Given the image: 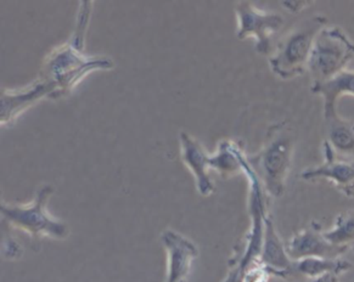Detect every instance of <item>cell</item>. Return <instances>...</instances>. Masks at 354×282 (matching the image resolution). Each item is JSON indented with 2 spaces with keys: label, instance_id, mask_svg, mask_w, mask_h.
<instances>
[{
  "label": "cell",
  "instance_id": "9",
  "mask_svg": "<svg viewBox=\"0 0 354 282\" xmlns=\"http://www.w3.org/2000/svg\"><path fill=\"white\" fill-rule=\"evenodd\" d=\"M162 241L168 253L166 282H187L192 263L198 256L196 247L192 241L172 230L163 232Z\"/></svg>",
  "mask_w": 354,
  "mask_h": 282
},
{
  "label": "cell",
  "instance_id": "1",
  "mask_svg": "<svg viewBox=\"0 0 354 282\" xmlns=\"http://www.w3.org/2000/svg\"><path fill=\"white\" fill-rule=\"evenodd\" d=\"M326 22L324 16H314L283 37L275 54L269 59L272 70L277 76L291 79L304 73L308 66L314 41Z\"/></svg>",
  "mask_w": 354,
  "mask_h": 282
},
{
  "label": "cell",
  "instance_id": "17",
  "mask_svg": "<svg viewBox=\"0 0 354 282\" xmlns=\"http://www.w3.org/2000/svg\"><path fill=\"white\" fill-rule=\"evenodd\" d=\"M325 237L336 246L351 247L354 243V212L339 214L334 227L324 232Z\"/></svg>",
  "mask_w": 354,
  "mask_h": 282
},
{
  "label": "cell",
  "instance_id": "4",
  "mask_svg": "<svg viewBox=\"0 0 354 282\" xmlns=\"http://www.w3.org/2000/svg\"><path fill=\"white\" fill-rule=\"evenodd\" d=\"M283 131L277 133L263 151L248 161L250 166H254L253 171L263 182L264 189L274 197H280L285 191L294 150V141Z\"/></svg>",
  "mask_w": 354,
  "mask_h": 282
},
{
  "label": "cell",
  "instance_id": "18",
  "mask_svg": "<svg viewBox=\"0 0 354 282\" xmlns=\"http://www.w3.org/2000/svg\"><path fill=\"white\" fill-rule=\"evenodd\" d=\"M312 282H339V280H337V276L334 275V274H328V275L319 277V279L313 280Z\"/></svg>",
  "mask_w": 354,
  "mask_h": 282
},
{
  "label": "cell",
  "instance_id": "6",
  "mask_svg": "<svg viewBox=\"0 0 354 282\" xmlns=\"http://www.w3.org/2000/svg\"><path fill=\"white\" fill-rule=\"evenodd\" d=\"M288 254L292 261L304 258H325L339 259L347 252L349 247L336 246L325 237L318 223L312 222L308 227L295 234L285 245Z\"/></svg>",
  "mask_w": 354,
  "mask_h": 282
},
{
  "label": "cell",
  "instance_id": "13",
  "mask_svg": "<svg viewBox=\"0 0 354 282\" xmlns=\"http://www.w3.org/2000/svg\"><path fill=\"white\" fill-rule=\"evenodd\" d=\"M310 91L324 100V117L336 113V102L344 95L354 96V70H344L333 79L313 84Z\"/></svg>",
  "mask_w": 354,
  "mask_h": 282
},
{
  "label": "cell",
  "instance_id": "2",
  "mask_svg": "<svg viewBox=\"0 0 354 282\" xmlns=\"http://www.w3.org/2000/svg\"><path fill=\"white\" fill-rule=\"evenodd\" d=\"M353 59L354 43L344 30L324 27L314 41L307 66L313 84L333 79L344 72L349 61Z\"/></svg>",
  "mask_w": 354,
  "mask_h": 282
},
{
  "label": "cell",
  "instance_id": "8",
  "mask_svg": "<svg viewBox=\"0 0 354 282\" xmlns=\"http://www.w3.org/2000/svg\"><path fill=\"white\" fill-rule=\"evenodd\" d=\"M76 44L67 46L65 49L56 53L50 61L51 75L54 77L53 82L57 88L60 86L64 91L78 81L84 72L91 68H110L112 64L106 60H84L81 54H78Z\"/></svg>",
  "mask_w": 354,
  "mask_h": 282
},
{
  "label": "cell",
  "instance_id": "7",
  "mask_svg": "<svg viewBox=\"0 0 354 282\" xmlns=\"http://www.w3.org/2000/svg\"><path fill=\"white\" fill-rule=\"evenodd\" d=\"M324 163L314 168L302 171L301 178L307 182H314L318 179H326L333 182L339 191L346 196H354V163L346 161L335 155L333 147L325 140L323 142Z\"/></svg>",
  "mask_w": 354,
  "mask_h": 282
},
{
  "label": "cell",
  "instance_id": "15",
  "mask_svg": "<svg viewBox=\"0 0 354 282\" xmlns=\"http://www.w3.org/2000/svg\"><path fill=\"white\" fill-rule=\"evenodd\" d=\"M352 267L351 263L344 259H325V258H304L294 261L291 279L306 277L309 280H317L319 277L328 274H334L339 276L344 272H348Z\"/></svg>",
  "mask_w": 354,
  "mask_h": 282
},
{
  "label": "cell",
  "instance_id": "11",
  "mask_svg": "<svg viewBox=\"0 0 354 282\" xmlns=\"http://www.w3.org/2000/svg\"><path fill=\"white\" fill-rule=\"evenodd\" d=\"M183 158L187 167L192 169L195 179L198 190L203 196H209L214 190L213 182H211L207 174V168L209 167V156H207L203 147L198 141L187 135L185 133L182 134Z\"/></svg>",
  "mask_w": 354,
  "mask_h": 282
},
{
  "label": "cell",
  "instance_id": "14",
  "mask_svg": "<svg viewBox=\"0 0 354 282\" xmlns=\"http://www.w3.org/2000/svg\"><path fill=\"white\" fill-rule=\"evenodd\" d=\"M57 86L54 82H46V83H37L36 86H32L28 91L24 93H16L10 94L4 91L1 95V122L6 123L10 121L20 113L27 106L30 105L33 101L39 99L46 94L54 93Z\"/></svg>",
  "mask_w": 354,
  "mask_h": 282
},
{
  "label": "cell",
  "instance_id": "5",
  "mask_svg": "<svg viewBox=\"0 0 354 282\" xmlns=\"http://www.w3.org/2000/svg\"><path fill=\"white\" fill-rule=\"evenodd\" d=\"M239 39L253 37L257 46L256 50L261 54H268L270 49V37L278 32L283 25V19L278 14H268L259 10L250 1H240L236 6Z\"/></svg>",
  "mask_w": 354,
  "mask_h": 282
},
{
  "label": "cell",
  "instance_id": "16",
  "mask_svg": "<svg viewBox=\"0 0 354 282\" xmlns=\"http://www.w3.org/2000/svg\"><path fill=\"white\" fill-rule=\"evenodd\" d=\"M243 155L238 147L232 142L224 141L221 144L217 155L209 157V167H212L223 176H232L234 173L243 169Z\"/></svg>",
  "mask_w": 354,
  "mask_h": 282
},
{
  "label": "cell",
  "instance_id": "3",
  "mask_svg": "<svg viewBox=\"0 0 354 282\" xmlns=\"http://www.w3.org/2000/svg\"><path fill=\"white\" fill-rule=\"evenodd\" d=\"M53 194V187H43L37 192L36 200L28 205H1V216L12 227L30 234L33 238H65L68 232L66 225L50 217L46 211V205Z\"/></svg>",
  "mask_w": 354,
  "mask_h": 282
},
{
  "label": "cell",
  "instance_id": "10",
  "mask_svg": "<svg viewBox=\"0 0 354 282\" xmlns=\"http://www.w3.org/2000/svg\"><path fill=\"white\" fill-rule=\"evenodd\" d=\"M259 263L269 275L281 277L283 280L291 279L294 261L288 256L286 246L280 240L268 216L264 219L263 246Z\"/></svg>",
  "mask_w": 354,
  "mask_h": 282
},
{
  "label": "cell",
  "instance_id": "12",
  "mask_svg": "<svg viewBox=\"0 0 354 282\" xmlns=\"http://www.w3.org/2000/svg\"><path fill=\"white\" fill-rule=\"evenodd\" d=\"M326 141L333 147L335 155L354 163V123L346 121L337 112L324 117Z\"/></svg>",
  "mask_w": 354,
  "mask_h": 282
}]
</instances>
